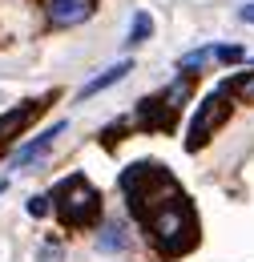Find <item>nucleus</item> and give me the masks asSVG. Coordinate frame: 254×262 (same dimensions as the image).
Returning a JSON list of instances; mask_svg holds the SVG:
<instances>
[{
    "instance_id": "obj_1",
    "label": "nucleus",
    "mask_w": 254,
    "mask_h": 262,
    "mask_svg": "<svg viewBox=\"0 0 254 262\" xmlns=\"http://www.w3.org/2000/svg\"><path fill=\"white\" fill-rule=\"evenodd\" d=\"M145 226H150L154 246H158L165 258L186 254L194 242H198V218H194V206L186 202V194H178V198H170V202H161V206H154V210L145 214Z\"/></svg>"
},
{
    "instance_id": "obj_2",
    "label": "nucleus",
    "mask_w": 254,
    "mask_h": 262,
    "mask_svg": "<svg viewBox=\"0 0 254 262\" xmlns=\"http://www.w3.org/2000/svg\"><path fill=\"white\" fill-rule=\"evenodd\" d=\"M121 190H125V202L129 210L145 222V214L154 210V206H161V202H170V198L182 194V186L161 169L158 162H137L129 165L125 173H121Z\"/></svg>"
},
{
    "instance_id": "obj_3",
    "label": "nucleus",
    "mask_w": 254,
    "mask_h": 262,
    "mask_svg": "<svg viewBox=\"0 0 254 262\" xmlns=\"http://www.w3.org/2000/svg\"><path fill=\"white\" fill-rule=\"evenodd\" d=\"M53 210H57V218L69 230H85L101 218V198H97V190L81 173H73V178H65L53 190Z\"/></svg>"
},
{
    "instance_id": "obj_4",
    "label": "nucleus",
    "mask_w": 254,
    "mask_h": 262,
    "mask_svg": "<svg viewBox=\"0 0 254 262\" xmlns=\"http://www.w3.org/2000/svg\"><path fill=\"white\" fill-rule=\"evenodd\" d=\"M226 117H230V101H226V93H222V89L206 93V97H202V105H198V113H194V121H190L186 149H202V145L210 141V133L218 129Z\"/></svg>"
},
{
    "instance_id": "obj_5",
    "label": "nucleus",
    "mask_w": 254,
    "mask_h": 262,
    "mask_svg": "<svg viewBox=\"0 0 254 262\" xmlns=\"http://www.w3.org/2000/svg\"><path fill=\"white\" fill-rule=\"evenodd\" d=\"M45 105H49V97H36V101H25V105H12V109H4L0 113V149L16 137V133H25L45 113Z\"/></svg>"
},
{
    "instance_id": "obj_6",
    "label": "nucleus",
    "mask_w": 254,
    "mask_h": 262,
    "mask_svg": "<svg viewBox=\"0 0 254 262\" xmlns=\"http://www.w3.org/2000/svg\"><path fill=\"white\" fill-rule=\"evenodd\" d=\"M93 12H97V0H49V20H53V29L85 25Z\"/></svg>"
},
{
    "instance_id": "obj_7",
    "label": "nucleus",
    "mask_w": 254,
    "mask_h": 262,
    "mask_svg": "<svg viewBox=\"0 0 254 262\" xmlns=\"http://www.w3.org/2000/svg\"><path fill=\"white\" fill-rule=\"evenodd\" d=\"M65 129H69V125H65V121H57L53 129H45V133H40V137H32V141H25V145H20L16 154H12V165L20 169V165H32V162H36V158H45V154H49V149L57 145V137H61Z\"/></svg>"
},
{
    "instance_id": "obj_8",
    "label": "nucleus",
    "mask_w": 254,
    "mask_h": 262,
    "mask_svg": "<svg viewBox=\"0 0 254 262\" xmlns=\"http://www.w3.org/2000/svg\"><path fill=\"white\" fill-rule=\"evenodd\" d=\"M129 69H133V65H129V61H117V65H109V69H105V73H97L93 81H85L77 97H81V101L97 97L101 89H109V85H117V81H125V77H129Z\"/></svg>"
},
{
    "instance_id": "obj_9",
    "label": "nucleus",
    "mask_w": 254,
    "mask_h": 262,
    "mask_svg": "<svg viewBox=\"0 0 254 262\" xmlns=\"http://www.w3.org/2000/svg\"><path fill=\"white\" fill-rule=\"evenodd\" d=\"M218 89H222L226 97H238V101H246V105H254V69H246V73H238V77L222 81Z\"/></svg>"
},
{
    "instance_id": "obj_10",
    "label": "nucleus",
    "mask_w": 254,
    "mask_h": 262,
    "mask_svg": "<svg viewBox=\"0 0 254 262\" xmlns=\"http://www.w3.org/2000/svg\"><path fill=\"white\" fill-rule=\"evenodd\" d=\"M150 33H154V20H150V12H133L125 45H141V40H150Z\"/></svg>"
},
{
    "instance_id": "obj_11",
    "label": "nucleus",
    "mask_w": 254,
    "mask_h": 262,
    "mask_svg": "<svg viewBox=\"0 0 254 262\" xmlns=\"http://www.w3.org/2000/svg\"><path fill=\"white\" fill-rule=\"evenodd\" d=\"M97 246H101V250H125L129 238L121 234V226H105V234L97 238Z\"/></svg>"
},
{
    "instance_id": "obj_12",
    "label": "nucleus",
    "mask_w": 254,
    "mask_h": 262,
    "mask_svg": "<svg viewBox=\"0 0 254 262\" xmlns=\"http://www.w3.org/2000/svg\"><path fill=\"white\" fill-rule=\"evenodd\" d=\"M214 61H222V65H238V61H242V49L222 45V49H214Z\"/></svg>"
},
{
    "instance_id": "obj_13",
    "label": "nucleus",
    "mask_w": 254,
    "mask_h": 262,
    "mask_svg": "<svg viewBox=\"0 0 254 262\" xmlns=\"http://www.w3.org/2000/svg\"><path fill=\"white\" fill-rule=\"evenodd\" d=\"M49 210H53V198H45V194H36L29 202V214H32V218H45Z\"/></svg>"
},
{
    "instance_id": "obj_14",
    "label": "nucleus",
    "mask_w": 254,
    "mask_h": 262,
    "mask_svg": "<svg viewBox=\"0 0 254 262\" xmlns=\"http://www.w3.org/2000/svg\"><path fill=\"white\" fill-rule=\"evenodd\" d=\"M40 262H61V246H40Z\"/></svg>"
},
{
    "instance_id": "obj_15",
    "label": "nucleus",
    "mask_w": 254,
    "mask_h": 262,
    "mask_svg": "<svg viewBox=\"0 0 254 262\" xmlns=\"http://www.w3.org/2000/svg\"><path fill=\"white\" fill-rule=\"evenodd\" d=\"M238 16H242L246 25H254V4H242V8H238Z\"/></svg>"
},
{
    "instance_id": "obj_16",
    "label": "nucleus",
    "mask_w": 254,
    "mask_h": 262,
    "mask_svg": "<svg viewBox=\"0 0 254 262\" xmlns=\"http://www.w3.org/2000/svg\"><path fill=\"white\" fill-rule=\"evenodd\" d=\"M4 186H8V182H4V178H0V194H4Z\"/></svg>"
}]
</instances>
